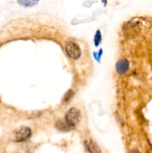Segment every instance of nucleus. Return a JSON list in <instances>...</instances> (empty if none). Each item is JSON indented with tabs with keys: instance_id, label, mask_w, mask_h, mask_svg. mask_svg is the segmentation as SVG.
Segmentation results:
<instances>
[{
	"instance_id": "7ed1b4c3",
	"label": "nucleus",
	"mask_w": 152,
	"mask_h": 153,
	"mask_svg": "<svg viewBox=\"0 0 152 153\" xmlns=\"http://www.w3.org/2000/svg\"><path fill=\"white\" fill-rule=\"evenodd\" d=\"M31 135V131L29 128L22 126L13 132V140L15 142H22L28 140Z\"/></svg>"
},
{
	"instance_id": "20e7f679",
	"label": "nucleus",
	"mask_w": 152,
	"mask_h": 153,
	"mask_svg": "<svg viewBox=\"0 0 152 153\" xmlns=\"http://www.w3.org/2000/svg\"><path fill=\"white\" fill-rule=\"evenodd\" d=\"M116 71L119 74L123 75L127 73L129 69V62L126 59H121L117 62L116 66Z\"/></svg>"
},
{
	"instance_id": "0eeeda50",
	"label": "nucleus",
	"mask_w": 152,
	"mask_h": 153,
	"mask_svg": "<svg viewBox=\"0 0 152 153\" xmlns=\"http://www.w3.org/2000/svg\"><path fill=\"white\" fill-rule=\"evenodd\" d=\"M73 96H74V92H73L72 90H69V91L66 93L65 95H64L63 101L64 102H69V100H71V99L72 98Z\"/></svg>"
},
{
	"instance_id": "39448f33",
	"label": "nucleus",
	"mask_w": 152,
	"mask_h": 153,
	"mask_svg": "<svg viewBox=\"0 0 152 153\" xmlns=\"http://www.w3.org/2000/svg\"><path fill=\"white\" fill-rule=\"evenodd\" d=\"M85 146L89 152H101V150L98 149V146L92 141H88V140L85 141Z\"/></svg>"
},
{
	"instance_id": "f257e3e1",
	"label": "nucleus",
	"mask_w": 152,
	"mask_h": 153,
	"mask_svg": "<svg viewBox=\"0 0 152 153\" xmlns=\"http://www.w3.org/2000/svg\"><path fill=\"white\" fill-rule=\"evenodd\" d=\"M81 120V114L80 111L75 108H72L66 112L65 116V120L69 126L75 127L80 123Z\"/></svg>"
},
{
	"instance_id": "423d86ee",
	"label": "nucleus",
	"mask_w": 152,
	"mask_h": 153,
	"mask_svg": "<svg viewBox=\"0 0 152 153\" xmlns=\"http://www.w3.org/2000/svg\"><path fill=\"white\" fill-rule=\"evenodd\" d=\"M39 0H19V3L25 7H31L38 2Z\"/></svg>"
},
{
	"instance_id": "f03ea898",
	"label": "nucleus",
	"mask_w": 152,
	"mask_h": 153,
	"mask_svg": "<svg viewBox=\"0 0 152 153\" xmlns=\"http://www.w3.org/2000/svg\"><path fill=\"white\" fill-rule=\"evenodd\" d=\"M66 52L72 59H77L81 55V51L77 43L72 41H67L65 44Z\"/></svg>"
},
{
	"instance_id": "6e6552de",
	"label": "nucleus",
	"mask_w": 152,
	"mask_h": 153,
	"mask_svg": "<svg viewBox=\"0 0 152 153\" xmlns=\"http://www.w3.org/2000/svg\"><path fill=\"white\" fill-rule=\"evenodd\" d=\"M101 31L99 30L96 31V34L95 35V38H94V43H95V46H98V44L101 43Z\"/></svg>"
}]
</instances>
